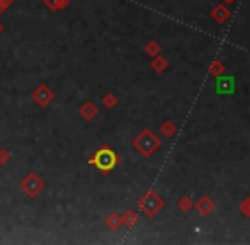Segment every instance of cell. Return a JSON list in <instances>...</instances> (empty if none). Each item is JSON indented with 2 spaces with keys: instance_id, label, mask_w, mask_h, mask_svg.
Instances as JSON below:
<instances>
[{
  "instance_id": "cell-1",
  "label": "cell",
  "mask_w": 250,
  "mask_h": 245,
  "mask_svg": "<svg viewBox=\"0 0 250 245\" xmlns=\"http://www.w3.org/2000/svg\"><path fill=\"white\" fill-rule=\"evenodd\" d=\"M116 162H118V159H116L114 152L109 148H102L99 152L96 153V157H94L92 160H90V163H94V165L97 167V169L104 170V172H107V170L114 169Z\"/></svg>"
}]
</instances>
